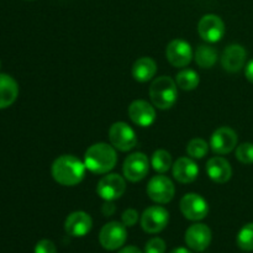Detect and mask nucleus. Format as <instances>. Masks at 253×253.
Here are the masks:
<instances>
[{
    "label": "nucleus",
    "instance_id": "nucleus-1",
    "mask_svg": "<svg viewBox=\"0 0 253 253\" xmlns=\"http://www.w3.org/2000/svg\"><path fill=\"white\" fill-rule=\"evenodd\" d=\"M85 165L72 155H63L52 163V177L58 184L73 187L79 184L85 177Z\"/></svg>",
    "mask_w": 253,
    "mask_h": 253
},
{
    "label": "nucleus",
    "instance_id": "nucleus-2",
    "mask_svg": "<svg viewBox=\"0 0 253 253\" xmlns=\"http://www.w3.org/2000/svg\"><path fill=\"white\" fill-rule=\"evenodd\" d=\"M118 162L115 147L99 142L90 146L84 155V165L94 174H105L114 169Z\"/></svg>",
    "mask_w": 253,
    "mask_h": 253
},
{
    "label": "nucleus",
    "instance_id": "nucleus-3",
    "mask_svg": "<svg viewBox=\"0 0 253 253\" xmlns=\"http://www.w3.org/2000/svg\"><path fill=\"white\" fill-rule=\"evenodd\" d=\"M150 98L156 108L161 110L170 109L178 98L177 84L167 76L158 77L150 86Z\"/></svg>",
    "mask_w": 253,
    "mask_h": 253
},
{
    "label": "nucleus",
    "instance_id": "nucleus-4",
    "mask_svg": "<svg viewBox=\"0 0 253 253\" xmlns=\"http://www.w3.org/2000/svg\"><path fill=\"white\" fill-rule=\"evenodd\" d=\"M109 138H110L111 145L121 152L131 151L137 143V136L133 128L123 121L111 125L109 130Z\"/></svg>",
    "mask_w": 253,
    "mask_h": 253
},
{
    "label": "nucleus",
    "instance_id": "nucleus-5",
    "mask_svg": "<svg viewBox=\"0 0 253 253\" xmlns=\"http://www.w3.org/2000/svg\"><path fill=\"white\" fill-rule=\"evenodd\" d=\"M126 239H127L126 226L123 222L118 221H111L104 225V227L100 231V235H99L100 245L105 250H109V251L120 249L125 244Z\"/></svg>",
    "mask_w": 253,
    "mask_h": 253
},
{
    "label": "nucleus",
    "instance_id": "nucleus-6",
    "mask_svg": "<svg viewBox=\"0 0 253 253\" xmlns=\"http://www.w3.org/2000/svg\"><path fill=\"white\" fill-rule=\"evenodd\" d=\"M175 188L172 180L166 175H155L147 184V194L151 200L158 204H167L174 198Z\"/></svg>",
    "mask_w": 253,
    "mask_h": 253
},
{
    "label": "nucleus",
    "instance_id": "nucleus-7",
    "mask_svg": "<svg viewBox=\"0 0 253 253\" xmlns=\"http://www.w3.org/2000/svg\"><path fill=\"white\" fill-rule=\"evenodd\" d=\"M126 190V183L121 175L108 174L104 175L98 183L96 193L105 202H114L120 199Z\"/></svg>",
    "mask_w": 253,
    "mask_h": 253
},
{
    "label": "nucleus",
    "instance_id": "nucleus-8",
    "mask_svg": "<svg viewBox=\"0 0 253 253\" xmlns=\"http://www.w3.org/2000/svg\"><path fill=\"white\" fill-rule=\"evenodd\" d=\"M180 211L188 220L199 221L207 217L209 212V205L202 195L189 193V194H185L180 200Z\"/></svg>",
    "mask_w": 253,
    "mask_h": 253
},
{
    "label": "nucleus",
    "instance_id": "nucleus-9",
    "mask_svg": "<svg viewBox=\"0 0 253 253\" xmlns=\"http://www.w3.org/2000/svg\"><path fill=\"white\" fill-rule=\"evenodd\" d=\"M150 170V162L145 153L136 152L128 156L123 166L124 175L130 182H140L147 175Z\"/></svg>",
    "mask_w": 253,
    "mask_h": 253
},
{
    "label": "nucleus",
    "instance_id": "nucleus-10",
    "mask_svg": "<svg viewBox=\"0 0 253 253\" xmlns=\"http://www.w3.org/2000/svg\"><path fill=\"white\" fill-rule=\"evenodd\" d=\"M169 221V214L162 207H150L141 216V226L148 234H157L166 229Z\"/></svg>",
    "mask_w": 253,
    "mask_h": 253
},
{
    "label": "nucleus",
    "instance_id": "nucleus-11",
    "mask_svg": "<svg viewBox=\"0 0 253 253\" xmlns=\"http://www.w3.org/2000/svg\"><path fill=\"white\" fill-rule=\"evenodd\" d=\"M198 32L204 41L210 43L219 42L225 35V24L217 15H204L198 25Z\"/></svg>",
    "mask_w": 253,
    "mask_h": 253
},
{
    "label": "nucleus",
    "instance_id": "nucleus-12",
    "mask_svg": "<svg viewBox=\"0 0 253 253\" xmlns=\"http://www.w3.org/2000/svg\"><path fill=\"white\" fill-rule=\"evenodd\" d=\"M166 57L173 67H187L193 59L192 46L184 40H173L166 48Z\"/></svg>",
    "mask_w": 253,
    "mask_h": 253
},
{
    "label": "nucleus",
    "instance_id": "nucleus-13",
    "mask_svg": "<svg viewBox=\"0 0 253 253\" xmlns=\"http://www.w3.org/2000/svg\"><path fill=\"white\" fill-rule=\"evenodd\" d=\"M237 146V135L232 128L219 127L210 138V147L216 155H227Z\"/></svg>",
    "mask_w": 253,
    "mask_h": 253
},
{
    "label": "nucleus",
    "instance_id": "nucleus-14",
    "mask_svg": "<svg viewBox=\"0 0 253 253\" xmlns=\"http://www.w3.org/2000/svg\"><path fill=\"white\" fill-rule=\"evenodd\" d=\"M211 242V231L204 224H194L185 232V244L190 250L203 252Z\"/></svg>",
    "mask_w": 253,
    "mask_h": 253
},
{
    "label": "nucleus",
    "instance_id": "nucleus-15",
    "mask_svg": "<svg viewBox=\"0 0 253 253\" xmlns=\"http://www.w3.org/2000/svg\"><path fill=\"white\" fill-rule=\"evenodd\" d=\"M128 116L135 125L148 127L155 123L156 111L146 100H135L128 106Z\"/></svg>",
    "mask_w": 253,
    "mask_h": 253
},
{
    "label": "nucleus",
    "instance_id": "nucleus-16",
    "mask_svg": "<svg viewBox=\"0 0 253 253\" xmlns=\"http://www.w3.org/2000/svg\"><path fill=\"white\" fill-rule=\"evenodd\" d=\"M93 220L90 215L84 211H74L66 219L64 222V230L69 236L83 237L91 230Z\"/></svg>",
    "mask_w": 253,
    "mask_h": 253
},
{
    "label": "nucleus",
    "instance_id": "nucleus-17",
    "mask_svg": "<svg viewBox=\"0 0 253 253\" xmlns=\"http://www.w3.org/2000/svg\"><path fill=\"white\" fill-rule=\"evenodd\" d=\"M247 52L241 44H230L225 48L221 56V66L225 71L235 73L242 69L246 63Z\"/></svg>",
    "mask_w": 253,
    "mask_h": 253
},
{
    "label": "nucleus",
    "instance_id": "nucleus-18",
    "mask_svg": "<svg viewBox=\"0 0 253 253\" xmlns=\"http://www.w3.org/2000/svg\"><path fill=\"white\" fill-rule=\"evenodd\" d=\"M173 177L179 183L187 184V183L194 182L199 174V167L197 163L188 157H180L173 163Z\"/></svg>",
    "mask_w": 253,
    "mask_h": 253
},
{
    "label": "nucleus",
    "instance_id": "nucleus-19",
    "mask_svg": "<svg viewBox=\"0 0 253 253\" xmlns=\"http://www.w3.org/2000/svg\"><path fill=\"white\" fill-rule=\"evenodd\" d=\"M207 172L210 179L219 184L229 182L232 175V168L230 166L229 161L224 157H212L207 163Z\"/></svg>",
    "mask_w": 253,
    "mask_h": 253
},
{
    "label": "nucleus",
    "instance_id": "nucleus-20",
    "mask_svg": "<svg viewBox=\"0 0 253 253\" xmlns=\"http://www.w3.org/2000/svg\"><path fill=\"white\" fill-rule=\"evenodd\" d=\"M19 95V85L9 74L0 73V109L9 108Z\"/></svg>",
    "mask_w": 253,
    "mask_h": 253
},
{
    "label": "nucleus",
    "instance_id": "nucleus-21",
    "mask_svg": "<svg viewBox=\"0 0 253 253\" xmlns=\"http://www.w3.org/2000/svg\"><path fill=\"white\" fill-rule=\"evenodd\" d=\"M157 72V64L150 57L138 58L132 66V77L140 83H146L155 77Z\"/></svg>",
    "mask_w": 253,
    "mask_h": 253
},
{
    "label": "nucleus",
    "instance_id": "nucleus-22",
    "mask_svg": "<svg viewBox=\"0 0 253 253\" xmlns=\"http://www.w3.org/2000/svg\"><path fill=\"white\" fill-rule=\"evenodd\" d=\"M194 58L200 68H211L217 61V51L209 44H200L195 51Z\"/></svg>",
    "mask_w": 253,
    "mask_h": 253
},
{
    "label": "nucleus",
    "instance_id": "nucleus-23",
    "mask_svg": "<svg viewBox=\"0 0 253 253\" xmlns=\"http://www.w3.org/2000/svg\"><path fill=\"white\" fill-rule=\"evenodd\" d=\"M199 74L193 69H183L175 78V83L183 90H193L199 85Z\"/></svg>",
    "mask_w": 253,
    "mask_h": 253
},
{
    "label": "nucleus",
    "instance_id": "nucleus-24",
    "mask_svg": "<svg viewBox=\"0 0 253 253\" xmlns=\"http://www.w3.org/2000/svg\"><path fill=\"white\" fill-rule=\"evenodd\" d=\"M151 163H152L153 169L162 174V173H166L172 167V156L167 151L158 150L153 153Z\"/></svg>",
    "mask_w": 253,
    "mask_h": 253
},
{
    "label": "nucleus",
    "instance_id": "nucleus-25",
    "mask_svg": "<svg viewBox=\"0 0 253 253\" xmlns=\"http://www.w3.org/2000/svg\"><path fill=\"white\" fill-rule=\"evenodd\" d=\"M237 245L244 251H253V222L245 225L240 230L239 235H237Z\"/></svg>",
    "mask_w": 253,
    "mask_h": 253
},
{
    "label": "nucleus",
    "instance_id": "nucleus-26",
    "mask_svg": "<svg viewBox=\"0 0 253 253\" xmlns=\"http://www.w3.org/2000/svg\"><path fill=\"white\" fill-rule=\"evenodd\" d=\"M209 150V145L207 143V141H204L203 138H193L187 146V153L192 158H200L205 157Z\"/></svg>",
    "mask_w": 253,
    "mask_h": 253
},
{
    "label": "nucleus",
    "instance_id": "nucleus-27",
    "mask_svg": "<svg viewBox=\"0 0 253 253\" xmlns=\"http://www.w3.org/2000/svg\"><path fill=\"white\" fill-rule=\"evenodd\" d=\"M236 158L244 165H252L253 163V143L246 142L237 146Z\"/></svg>",
    "mask_w": 253,
    "mask_h": 253
},
{
    "label": "nucleus",
    "instance_id": "nucleus-28",
    "mask_svg": "<svg viewBox=\"0 0 253 253\" xmlns=\"http://www.w3.org/2000/svg\"><path fill=\"white\" fill-rule=\"evenodd\" d=\"M166 252V242L160 237L151 239L146 244L145 253H165Z\"/></svg>",
    "mask_w": 253,
    "mask_h": 253
},
{
    "label": "nucleus",
    "instance_id": "nucleus-29",
    "mask_svg": "<svg viewBox=\"0 0 253 253\" xmlns=\"http://www.w3.org/2000/svg\"><path fill=\"white\" fill-rule=\"evenodd\" d=\"M121 220H123V224L125 226L131 227L133 225H136L138 220V212L135 209H127L123 212L121 215Z\"/></svg>",
    "mask_w": 253,
    "mask_h": 253
},
{
    "label": "nucleus",
    "instance_id": "nucleus-30",
    "mask_svg": "<svg viewBox=\"0 0 253 253\" xmlns=\"http://www.w3.org/2000/svg\"><path fill=\"white\" fill-rule=\"evenodd\" d=\"M35 253H57V249L49 240H41L35 247Z\"/></svg>",
    "mask_w": 253,
    "mask_h": 253
},
{
    "label": "nucleus",
    "instance_id": "nucleus-31",
    "mask_svg": "<svg viewBox=\"0 0 253 253\" xmlns=\"http://www.w3.org/2000/svg\"><path fill=\"white\" fill-rule=\"evenodd\" d=\"M115 210L116 207L114 205L113 202H105V204L101 208V211H103V214L105 215V216H111V215L115 212Z\"/></svg>",
    "mask_w": 253,
    "mask_h": 253
},
{
    "label": "nucleus",
    "instance_id": "nucleus-32",
    "mask_svg": "<svg viewBox=\"0 0 253 253\" xmlns=\"http://www.w3.org/2000/svg\"><path fill=\"white\" fill-rule=\"evenodd\" d=\"M245 74H246L247 81L251 82V83H253V59H251V61H250L249 63H247L246 71H245Z\"/></svg>",
    "mask_w": 253,
    "mask_h": 253
},
{
    "label": "nucleus",
    "instance_id": "nucleus-33",
    "mask_svg": "<svg viewBox=\"0 0 253 253\" xmlns=\"http://www.w3.org/2000/svg\"><path fill=\"white\" fill-rule=\"evenodd\" d=\"M119 253H142V252H141L140 250L137 249V247L127 246V247H125V249L121 250V251L119 252Z\"/></svg>",
    "mask_w": 253,
    "mask_h": 253
},
{
    "label": "nucleus",
    "instance_id": "nucleus-34",
    "mask_svg": "<svg viewBox=\"0 0 253 253\" xmlns=\"http://www.w3.org/2000/svg\"><path fill=\"white\" fill-rule=\"evenodd\" d=\"M170 253H193L189 250H187L185 247H178V249H174Z\"/></svg>",
    "mask_w": 253,
    "mask_h": 253
},
{
    "label": "nucleus",
    "instance_id": "nucleus-35",
    "mask_svg": "<svg viewBox=\"0 0 253 253\" xmlns=\"http://www.w3.org/2000/svg\"><path fill=\"white\" fill-rule=\"evenodd\" d=\"M0 67H1V63H0Z\"/></svg>",
    "mask_w": 253,
    "mask_h": 253
},
{
    "label": "nucleus",
    "instance_id": "nucleus-36",
    "mask_svg": "<svg viewBox=\"0 0 253 253\" xmlns=\"http://www.w3.org/2000/svg\"><path fill=\"white\" fill-rule=\"evenodd\" d=\"M30 1H31V0H30Z\"/></svg>",
    "mask_w": 253,
    "mask_h": 253
}]
</instances>
